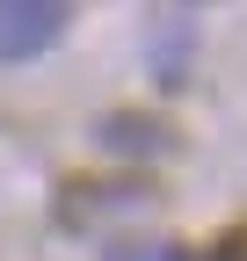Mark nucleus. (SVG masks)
I'll return each instance as SVG.
<instances>
[{
  "label": "nucleus",
  "instance_id": "f257e3e1",
  "mask_svg": "<svg viewBox=\"0 0 247 261\" xmlns=\"http://www.w3.org/2000/svg\"><path fill=\"white\" fill-rule=\"evenodd\" d=\"M66 29V0H0V58H37Z\"/></svg>",
  "mask_w": 247,
  "mask_h": 261
},
{
  "label": "nucleus",
  "instance_id": "7ed1b4c3",
  "mask_svg": "<svg viewBox=\"0 0 247 261\" xmlns=\"http://www.w3.org/2000/svg\"><path fill=\"white\" fill-rule=\"evenodd\" d=\"M211 261H247V232H226V240H218V254H211Z\"/></svg>",
  "mask_w": 247,
  "mask_h": 261
},
{
  "label": "nucleus",
  "instance_id": "f03ea898",
  "mask_svg": "<svg viewBox=\"0 0 247 261\" xmlns=\"http://www.w3.org/2000/svg\"><path fill=\"white\" fill-rule=\"evenodd\" d=\"M109 261H182V247H167V240H124V247H109Z\"/></svg>",
  "mask_w": 247,
  "mask_h": 261
}]
</instances>
